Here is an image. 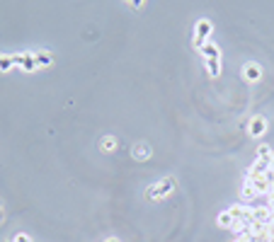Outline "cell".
<instances>
[{
	"label": "cell",
	"mask_w": 274,
	"mask_h": 242,
	"mask_svg": "<svg viewBox=\"0 0 274 242\" xmlns=\"http://www.w3.org/2000/svg\"><path fill=\"white\" fill-rule=\"evenodd\" d=\"M175 186H177V182H175L173 177L160 179V182L148 186V199H151V201H160V199H165L167 194H173Z\"/></svg>",
	"instance_id": "obj_1"
},
{
	"label": "cell",
	"mask_w": 274,
	"mask_h": 242,
	"mask_svg": "<svg viewBox=\"0 0 274 242\" xmlns=\"http://www.w3.org/2000/svg\"><path fill=\"white\" fill-rule=\"evenodd\" d=\"M216 223H219V228H233V225H236V221H233V215L228 213V208H226V211H221L219 215H216Z\"/></svg>",
	"instance_id": "obj_13"
},
{
	"label": "cell",
	"mask_w": 274,
	"mask_h": 242,
	"mask_svg": "<svg viewBox=\"0 0 274 242\" xmlns=\"http://www.w3.org/2000/svg\"><path fill=\"white\" fill-rule=\"evenodd\" d=\"M252 221L269 225L272 223V208H269V206H255V208H252Z\"/></svg>",
	"instance_id": "obj_8"
},
{
	"label": "cell",
	"mask_w": 274,
	"mask_h": 242,
	"mask_svg": "<svg viewBox=\"0 0 274 242\" xmlns=\"http://www.w3.org/2000/svg\"><path fill=\"white\" fill-rule=\"evenodd\" d=\"M206 70L211 78H219L221 75V61H206Z\"/></svg>",
	"instance_id": "obj_17"
},
{
	"label": "cell",
	"mask_w": 274,
	"mask_h": 242,
	"mask_svg": "<svg viewBox=\"0 0 274 242\" xmlns=\"http://www.w3.org/2000/svg\"><path fill=\"white\" fill-rule=\"evenodd\" d=\"M269 162H262V160H255L250 167H247V177H265L267 172H269Z\"/></svg>",
	"instance_id": "obj_9"
},
{
	"label": "cell",
	"mask_w": 274,
	"mask_h": 242,
	"mask_svg": "<svg viewBox=\"0 0 274 242\" xmlns=\"http://www.w3.org/2000/svg\"><path fill=\"white\" fill-rule=\"evenodd\" d=\"M104 242H119V240H117V237H107V240H104Z\"/></svg>",
	"instance_id": "obj_20"
},
{
	"label": "cell",
	"mask_w": 274,
	"mask_h": 242,
	"mask_svg": "<svg viewBox=\"0 0 274 242\" xmlns=\"http://www.w3.org/2000/svg\"><path fill=\"white\" fill-rule=\"evenodd\" d=\"M211 29H214V25H211L209 19H199V22H197V27H194V39H192L194 49H199V51H201V46L209 41Z\"/></svg>",
	"instance_id": "obj_2"
},
{
	"label": "cell",
	"mask_w": 274,
	"mask_h": 242,
	"mask_svg": "<svg viewBox=\"0 0 274 242\" xmlns=\"http://www.w3.org/2000/svg\"><path fill=\"white\" fill-rule=\"evenodd\" d=\"M0 218H3V206H0Z\"/></svg>",
	"instance_id": "obj_22"
},
{
	"label": "cell",
	"mask_w": 274,
	"mask_h": 242,
	"mask_svg": "<svg viewBox=\"0 0 274 242\" xmlns=\"http://www.w3.org/2000/svg\"><path fill=\"white\" fill-rule=\"evenodd\" d=\"M34 61H37V68H46V65L54 63V56H51V51H37Z\"/></svg>",
	"instance_id": "obj_12"
},
{
	"label": "cell",
	"mask_w": 274,
	"mask_h": 242,
	"mask_svg": "<svg viewBox=\"0 0 274 242\" xmlns=\"http://www.w3.org/2000/svg\"><path fill=\"white\" fill-rule=\"evenodd\" d=\"M228 213L233 215L236 223H243V225H250L252 223V208L250 206H243V204H236L228 208Z\"/></svg>",
	"instance_id": "obj_3"
},
{
	"label": "cell",
	"mask_w": 274,
	"mask_h": 242,
	"mask_svg": "<svg viewBox=\"0 0 274 242\" xmlns=\"http://www.w3.org/2000/svg\"><path fill=\"white\" fill-rule=\"evenodd\" d=\"M247 182H250V186H252L260 196H267L272 191V182L267 177H247Z\"/></svg>",
	"instance_id": "obj_7"
},
{
	"label": "cell",
	"mask_w": 274,
	"mask_h": 242,
	"mask_svg": "<svg viewBox=\"0 0 274 242\" xmlns=\"http://www.w3.org/2000/svg\"><path fill=\"white\" fill-rule=\"evenodd\" d=\"M114 148H117V138L114 136H104L100 140V150H104V153H112Z\"/></svg>",
	"instance_id": "obj_15"
},
{
	"label": "cell",
	"mask_w": 274,
	"mask_h": 242,
	"mask_svg": "<svg viewBox=\"0 0 274 242\" xmlns=\"http://www.w3.org/2000/svg\"><path fill=\"white\" fill-rule=\"evenodd\" d=\"M12 242H32V237H29V235H25V233H17Z\"/></svg>",
	"instance_id": "obj_19"
},
{
	"label": "cell",
	"mask_w": 274,
	"mask_h": 242,
	"mask_svg": "<svg viewBox=\"0 0 274 242\" xmlns=\"http://www.w3.org/2000/svg\"><path fill=\"white\" fill-rule=\"evenodd\" d=\"M131 155L136 160H148L151 158V148H148L146 143H136V146L131 148Z\"/></svg>",
	"instance_id": "obj_11"
},
{
	"label": "cell",
	"mask_w": 274,
	"mask_h": 242,
	"mask_svg": "<svg viewBox=\"0 0 274 242\" xmlns=\"http://www.w3.org/2000/svg\"><path fill=\"white\" fill-rule=\"evenodd\" d=\"M201 54L206 61H221V49L219 44H214V41H206L204 46H201Z\"/></svg>",
	"instance_id": "obj_10"
},
{
	"label": "cell",
	"mask_w": 274,
	"mask_h": 242,
	"mask_svg": "<svg viewBox=\"0 0 274 242\" xmlns=\"http://www.w3.org/2000/svg\"><path fill=\"white\" fill-rule=\"evenodd\" d=\"M240 194H243V199H245V201H250V199H255V196H260V194L255 191V189L250 186V182H247V179H245V184H243V191H240Z\"/></svg>",
	"instance_id": "obj_18"
},
{
	"label": "cell",
	"mask_w": 274,
	"mask_h": 242,
	"mask_svg": "<svg viewBox=\"0 0 274 242\" xmlns=\"http://www.w3.org/2000/svg\"><path fill=\"white\" fill-rule=\"evenodd\" d=\"M267 131V119L265 116H252L250 124H247V133L252 136V138H260V136H265Z\"/></svg>",
	"instance_id": "obj_6"
},
{
	"label": "cell",
	"mask_w": 274,
	"mask_h": 242,
	"mask_svg": "<svg viewBox=\"0 0 274 242\" xmlns=\"http://www.w3.org/2000/svg\"><path fill=\"white\" fill-rule=\"evenodd\" d=\"M12 68H15L12 56H8V54H0V73H10Z\"/></svg>",
	"instance_id": "obj_16"
},
{
	"label": "cell",
	"mask_w": 274,
	"mask_h": 242,
	"mask_svg": "<svg viewBox=\"0 0 274 242\" xmlns=\"http://www.w3.org/2000/svg\"><path fill=\"white\" fill-rule=\"evenodd\" d=\"M243 78H245L247 83H260L262 80V65L255 63V61L245 63L243 65Z\"/></svg>",
	"instance_id": "obj_5"
},
{
	"label": "cell",
	"mask_w": 274,
	"mask_h": 242,
	"mask_svg": "<svg viewBox=\"0 0 274 242\" xmlns=\"http://www.w3.org/2000/svg\"><path fill=\"white\" fill-rule=\"evenodd\" d=\"M269 165H272V170H274V155H272V162H269Z\"/></svg>",
	"instance_id": "obj_21"
},
{
	"label": "cell",
	"mask_w": 274,
	"mask_h": 242,
	"mask_svg": "<svg viewBox=\"0 0 274 242\" xmlns=\"http://www.w3.org/2000/svg\"><path fill=\"white\" fill-rule=\"evenodd\" d=\"M272 155H274V150L269 146H260L257 148V160H262V162H272Z\"/></svg>",
	"instance_id": "obj_14"
},
{
	"label": "cell",
	"mask_w": 274,
	"mask_h": 242,
	"mask_svg": "<svg viewBox=\"0 0 274 242\" xmlns=\"http://www.w3.org/2000/svg\"><path fill=\"white\" fill-rule=\"evenodd\" d=\"M12 56V63L19 65L25 73H34L37 70V61H34V54H10Z\"/></svg>",
	"instance_id": "obj_4"
}]
</instances>
